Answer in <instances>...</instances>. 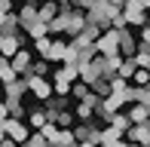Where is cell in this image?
<instances>
[{
  "label": "cell",
  "instance_id": "obj_21",
  "mask_svg": "<svg viewBox=\"0 0 150 147\" xmlns=\"http://www.w3.org/2000/svg\"><path fill=\"white\" fill-rule=\"evenodd\" d=\"M0 12H3V16L12 12V0H0Z\"/></svg>",
  "mask_w": 150,
  "mask_h": 147
},
{
  "label": "cell",
  "instance_id": "obj_20",
  "mask_svg": "<svg viewBox=\"0 0 150 147\" xmlns=\"http://www.w3.org/2000/svg\"><path fill=\"white\" fill-rule=\"evenodd\" d=\"M98 147H132V144H129V141H122V138H120V141H107V144H98Z\"/></svg>",
  "mask_w": 150,
  "mask_h": 147
},
{
  "label": "cell",
  "instance_id": "obj_7",
  "mask_svg": "<svg viewBox=\"0 0 150 147\" xmlns=\"http://www.w3.org/2000/svg\"><path fill=\"white\" fill-rule=\"evenodd\" d=\"M3 92H6V98H3V101L25 95V92H28V80H12V83H3ZM18 101H22V98H18Z\"/></svg>",
  "mask_w": 150,
  "mask_h": 147
},
{
  "label": "cell",
  "instance_id": "obj_23",
  "mask_svg": "<svg viewBox=\"0 0 150 147\" xmlns=\"http://www.w3.org/2000/svg\"><path fill=\"white\" fill-rule=\"evenodd\" d=\"M129 3H138L141 9H147V3H150V0H129Z\"/></svg>",
  "mask_w": 150,
  "mask_h": 147
},
{
  "label": "cell",
  "instance_id": "obj_16",
  "mask_svg": "<svg viewBox=\"0 0 150 147\" xmlns=\"http://www.w3.org/2000/svg\"><path fill=\"white\" fill-rule=\"evenodd\" d=\"M16 77H18V74L9 68V61H3V64H0V83H12Z\"/></svg>",
  "mask_w": 150,
  "mask_h": 147
},
{
  "label": "cell",
  "instance_id": "obj_6",
  "mask_svg": "<svg viewBox=\"0 0 150 147\" xmlns=\"http://www.w3.org/2000/svg\"><path fill=\"white\" fill-rule=\"evenodd\" d=\"M64 52H67L64 40H52L49 49H46V55H43V61H64Z\"/></svg>",
  "mask_w": 150,
  "mask_h": 147
},
{
  "label": "cell",
  "instance_id": "obj_1",
  "mask_svg": "<svg viewBox=\"0 0 150 147\" xmlns=\"http://www.w3.org/2000/svg\"><path fill=\"white\" fill-rule=\"evenodd\" d=\"M92 49H95V55H104V58L120 55V31L107 28L104 34H98V37L92 40Z\"/></svg>",
  "mask_w": 150,
  "mask_h": 147
},
{
  "label": "cell",
  "instance_id": "obj_19",
  "mask_svg": "<svg viewBox=\"0 0 150 147\" xmlns=\"http://www.w3.org/2000/svg\"><path fill=\"white\" fill-rule=\"evenodd\" d=\"M129 80H135L138 86H147V71H141V68H138V71H135L132 77H129Z\"/></svg>",
  "mask_w": 150,
  "mask_h": 147
},
{
  "label": "cell",
  "instance_id": "obj_4",
  "mask_svg": "<svg viewBox=\"0 0 150 147\" xmlns=\"http://www.w3.org/2000/svg\"><path fill=\"white\" fill-rule=\"evenodd\" d=\"M3 135H6V138H12L16 144H22L25 138H28V129H25V126L18 123L16 117H6V119H3Z\"/></svg>",
  "mask_w": 150,
  "mask_h": 147
},
{
  "label": "cell",
  "instance_id": "obj_13",
  "mask_svg": "<svg viewBox=\"0 0 150 147\" xmlns=\"http://www.w3.org/2000/svg\"><path fill=\"white\" fill-rule=\"evenodd\" d=\"M107 123H110V126H117L120 132H126L129 126H132V123H129V117H126V113H120V110H117V113H110V119H107Z\"/></svg>",
  "mask_w": 150,
  "mask_h": 147
},
{
  "label": "cell",
  "instance_id": "obj_17",
  "mask_svg": "<svg viewBox=\"0 0 150 147\" xmlns=\"http://www.w3.org/2000/svg\"><path fill=\"white\" fill-rule=\"evenodd\" d=\"M67 95H77L80 101H83V98L89 95V86H86V83H71V92H67Z\"/></svg>",
  "mask_w": 150,
  "mask_h": 147
},
{
  "label": "cell",
  "instance_id": "obj_8",
  "mask_svg": "<svg viewBox=\"0 0 150 147\" xmlns=\"http://www.w3.org/2000/svg\"><path fill=\"white\" fill-rule=\"evenodd\" d=\"M58 12H61L58 0H46V3H40V6H37V18H40V22H49V18H55Z\"/></svg>",
  "mask_w": 150,
  "mask_h": 147
},
{
  "label": "cell",
  "instance_id": "obj_18",
  "mask_svg": "<svg viewBox=\"0 0 150 147\" xmlns=\"http://www.w3.org/2000/svg\"><path fill=\"white\" fill-rule=\"evenodd\" d=\"M49 43H52V40H49V34H46V37H37V40H34V49H37L40 55H46V49H49Z\"/></svg>",
  "mask_w": 150,
  "mask_h": 147
},
{
  "label": "cell",
  "instance_id": "obj_15",
  "mask_svg": "<svg viewBox=\"0 0 150 147\" xmlns=\"http://www.w3.org/2000/svg\"><path fill=\"white\" fill-rule=\"evenodd\" d=\"M28 123H31V129H40V126H43V123H49V119H46V113L43 110H31V117H28Z\"/></svg>",
  "mask_w": 150,
  "mask_h": 147
},
{
  "label": "cell",
  "instance_id": "obj_9",
  "mask_svg": "<svg viewBox=\"0 0 150 147\" xmlns=\"http://www.w3.org/2000/svg\"><path fill=\"white\" fill-rule=\"evenodd\" d=\"M120 138H122V132L117 129V126H110V123H107V129H104V132H98V144H107V141H120Z\"/></svg>",
  "mask_w": 150,
  "mask_h": 147
},
{
  "label": "cell",
  "instance_id": "obj_12",
  "mask_svg": "<svg viewBox=\"0 0 150 147\" xmlns=\"http://www.w3.org/2000/svg\"><path fill=\"white\" fill-rule=\"evenodd\" d=\"M129 123H147V107H144V104H135V107H132V113H129Z\"/></svg>",
  "mask_w": 150,
  "mask_h": 147
},
{
  "label": "cell",
  "instance_id": "obj_11",
  "mask_svg": "<svg viewBox=\"0 0 150 147\" xmlns=\"http://www.w3.org/2000/svg\"><path fill=\"white\" fill-rule=\"evenodd\" d=\"M95 101H98V98H95ZM95 101H80V107H77V117L83 119V123L95 117Z\"/></svg>",
  "mask_w": 150,
  "mask_h": 147
},
{
  "label": "cell",
  "instance_id": "obj_5",
  "mask_svg": "<svg viewBox=\"0 0 150 147\" xmlns=\"http://www.w3.org/2000/svg\"><path fill=\"white\" fill-rule=\"evenodd\" d=\"M9 68L16 71V74H28V68H31V52L28 49H18L16 55L9 58Z\"/></svg>",
  "mask_w": 150,
  "mask_h": 147
},
{
  "label": "cell",
  "instance_id": "obj_24",
  "mask_svg": "<svg viewBox=\"0 0 150 147\" xmlns=\"http://www.w3.org/2000/svg\"><path fill=\"white\" fill-rule=\"evenodd\" d=\"M0 98H3V95H0Z\"/></svg>",
  "mask_w": 150,
  "mask_h": 147
},
{
  "label": "cell",
  "instance_id": "obj_2",
  "mask_svg": "<svg viewBox=\"0 0 150 147\" xmlns=\"http://www.w3.org/2000/svg\"><path fill=\"white\" fill-rule=\"evenodd\" d=\"M144 12L147 9H141L138 3H129V0H126L120 16H122V22H126V28H129V25H147V16H144Z\"/></svg>",
  "mask_w": 150,
  "mask_h": 147
},
{
  "label": "cell",
  "instance_id": "obj_3",
  "mask_svg": "<svg viewBox=\"0 0 150 147\" xmlns=\"http://www.w3.org/2000/svg\"><path fill=\"white\" fill-rule=\"evenodd\" d=\"M28 80V89L34 92V98L37 101H46V98H52V83L46 77H25Z\"/></svg>",
  "mask_w": 150,
  "mask_h": 147
},
{
  "label": "cell",
  "instance_id": "obj_10",
  "mask_svg": "<svg viewBox=\"0 0 150 147\" xmlns=\"http://www.w3.org/2000/svg\"><path fill=\"white\" fill-rule=\"evenodd\" d=\"M25 31H28V37H31V40H37V37H46V34H49V31H46V22H40V18H34V22H31Z\"/></svg>",
  "mask_w": 150,
  "mask_h": 147
},
{
  "label": "cell",
  "instance_id": "obj_22",
  "mask_svg": "<svg viewBox=\"0 0 150 147\" xmlns=\"http://www.w3.org/2000/svg\"><path fill=\"white\" fill-rule=\"evenodd\" d=\"M0 147H18V144L12 141V138H6V135H3V138H0Z\"/></svg>",
  "mask_w": 150,
  "mask_h": 147
},
{
  "label": "cell",
  "instance_id": "obj_14",
  "mask_svg": "<svg viewBox=\"0 0 150 147\" xmlns=\"http://www.w3.org/2000/svg\"><path fill=\"white\" fill-rule=\"evenodd\" d=\"M135 71H138V68H135V61L129 58V61H120V68H117V77H120V80H129Z\"/></svg>",
  "mask_w": 150,
  "mask_h": 147
}]
</instances>
